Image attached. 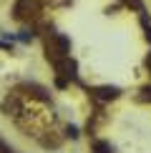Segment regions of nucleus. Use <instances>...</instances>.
Here are the masks:
<instances>
[{
    "label": "nucleus",
    "instance_id": "f257e3e1",
    "mask_svg": "<svg viewBox=\"0 0 151 153\" xmlns=\"http://www.w3.org/2000/svg\"><path fill=\"white\" fill-rule=\"evenodd\" d=\"M46 50H48V60H58V58H63V55H68V50H71V40H68L66 35L50 33Z\"/></svg>",
    "mask_w": 151,
    "mask_h": 153
},
{
    "label": "nucleus",
    "instance_id": "f03ea898",
    "mask_svg": "<svg viewBox=\"0 0 151 153\" xmlns=\"http://www.w3.org/2000/svg\"><path fill=\"white\" fill-rule=\"evenodd\" d=\"M50 63H53V68L58 71V85L61 88L66 85V80H73L76 78V60L71 58V55H63V58L50 60Z\"/></svg>",
    "mask_w": 151,
    "mask_h": 153
},
{
    "label": "nucleus",
    "instance_id": "7ed1b4c3",
    "mask_svg": "<svg viewBox=\"0 0 151 153\" xmlns=\"http://www.w3.org/2000/svg\"><path fill=\"white\" fill-rule=\"evenodd\" d=\"M3 113L8 118H18L23 113V103H20V98H18L15 93H10V95L3 98Z\"/></svg>",
    "mask_w": 151,
    "mask_h": 153
},
{
    "label": "nucleus",
    "instance_id": "20e7f679",
    "mask_svg": "<svg viewBox=\"0 0 151 153\" xmlns=\"http://www.w3.org/2000/svg\"><path fill=\"white\" fill-rule=\"evenodd\" d=\"M30 10H33V13L38 10L35 0H18V3H15V8H13V15H15L18 20H20V18H25V15H28Z\"/></svg>",
    "mask_w": 151,
    "mask_h": 153
},
{
    "label": "nucleus",
    "instance_id": "39448f33",
    "mask_svg": "<svg viewBox=\"0 0 151 153\" xmlns=\"http://www.w3.org/2000/svg\"><path fill=\"white\" fill-rule=\"evenodd\" d=\"M93 93H96V95H98L101 100H116V98H118V93H121V91H118L116 85H101V88H96Z\"/></svg>",
    "mask_w": 151,
    "mask_h": 153
},
{
    "label": "nucleus",
    "instance_id": "423d86ee",
    "mask_svg": "<svg viewBox=\"0 0 151 153\" xmlns=\"http://www.w3.org/2000/svg\"><path fill=\"white\" fill-rule=\"evenodd\" d=\"M93 153H113V148L108 143H103V141H98L96 146H93Z\"/></svg>",
    "mask_w": 151,
    "mask_h": 153
},
{
    "label": "nucleus",
    "instance_id": "0eeeda50",
    "mask_svg": "<svg viewBox=\"0 0 151 153\" xmlns=\"http://www.w3.org/2000/svg\"><path fill=\"white\" fill-rule=\"evenodd\" d=\"M123 3H129V5H134L136 10H141V13H144V5H141V0H123Z\"/></svg>",
    "mask_w": 151,
    "mask_h": 153
},
{
    "label": "nucleus",
    "instance_id": "6e6552de",
    "mask_svg": "<svg viewBox=\"0 0 151 153\" xmlns=\"http://www.w3.org/2000/svg\"><path fill=\"white\" fill-rule=\"evenodd\" d=\"M68 136H71V138H78V128H76V126H68Z\"/></svg>",
    "mask_w": 151,
    "mask_h": 153
},
{
    "label": "nucleus",
    "instance_id": "1a4fd4ad",
    "mask_svg": "<svg viewBox=\"0 0 151 153\" xmlns=\"http://www.w3.org/2000/svg\"><path fill=\"white\" fill-rule=\"evenodd\" d=\"M0 153H13V148H10L5 141H0Z\"/></svg>",
    "mask_w": 151,
    "mask_h": 153
},
{
    "label": "nucleus",
    "instance_id": "9d476101",
    "mask_svg": "<svg viewBox=\"0 0 151 153\" xmlns=\"http://www.w3.org/2000/svg\"><path fill=\"white\" fill-rule=\"evenodd\" d=\"M144 98H146V100H151V85H146V88H144Z\"/></svg>",
    "mask_w": 151,
    "mask_h": 153
}]
</instances>
